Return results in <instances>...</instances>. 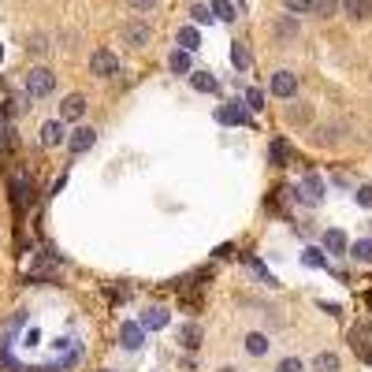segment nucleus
I'll return each instance as SVG.
<instances>
[{"label": "nucleus", "mask_w": 372, "mask_h": 372, "mask_svg": "<svg viewBox=\"0 0 372 372\" xmlns=\"http://www.w3.org/2000/svg\"><path fill=\"white\" fill-rule=\"evenodd\" d=\"M23 90H26V97H34V101H41V97H52V93H56V75L38 63V68H30V71H26Z\"/></svg>", "instance_id": "1"}, {"label": "nucleus", "mask_w": 372, "mask_h": 372, "mask_svg": "<svg viewBox=\"0 0 372 372\" xmlns=\"http://www.w3.org/2000/svg\"><path fill=\"white\" fill-rule=\"evenodd\" d=\"M268 93L279 97V101H290V97H298V75L290 68H279L268 75Z\"/></svg>", "instance_id": "2"}, {"label": "nucleus", "mask_w": 372, "mask_h": 372, "mask_svg": "<svg viewBox=\"0 0 372 372\" xmlns=\"http://www.w3.org/2000/svg\"><path fill=\"white\" fill-rule=\"evenodd\" d=\"M90 75H97V79H112V75H119V56L112 49H93L90 52Z\"/></svg>", "instance_id": "3"}, {"label": "nucleus", "mask_w": 372, "mask_h": 372, "mask_svg": "<svg viewBox=\"0 0 372 372\" xmlns=\"http://www.w3.org/2000/svg\"><path fill=\"white\" fill-rule=\"evenodd\" d=\"M38 141H41L45 149L63 146V141H68V123H63L60 116H56V119H45V123H41V130H38Z\"/></svg>", "instance_id": "4"}, {"label": "nucleus", "mask_w": 372, "mask_h": 372, "mask_svg": "<svg viewBox=\"0 0 372 372\" xmlns=\"http://www.w3.org/2000/svg\"><path fill=\"white\" fill-rule=\"evenodd\" d=\"M63 146H68L75 157H82V153H90V149L97 146V130L86 127V123H79V127H75L71 134H68V141H63Z\"/></svg>", "instance_id": "5"}, {"label": "nucleus", "mask_w": 372, "mask_h": 372, "mask_svg": "<svg viewBox=\"0 0 372 372\" xmlns=\"http://www.w3.org/2000/svg\"><path fill=\"white\" fill-rule=\"evenodd\" d=\"M123 41L130 49H146L149 45V38H153V30H149V23H141V19H130V23H123Z\"/></svg>", "instance_id": "6"}, {"label": "nucleus", "mask_w": 372, "mask_h": 372, "mask_svg": "<svg viewBox=\"0 0 372 372\" xmlns=\"http://www.w3.org/2000/svg\"><path fill=\"white\" fill-rule=\"evenodd\" d=\"M324 190H327L324 179H320L316 171H309V175L302 179V186H298V198H302L305 205H320V201H324Z\"/></svg>", "instance_id": "7"}, {"label": "nucleus", "mask_w": 372, "mask_h": 372, "mask_svg": "<svg viewBox=\"0 0 372 372\" xmlns=\"http://www.w3.org/2000/svg\"><path fill=\"white\" fill-rule=\"evenodd\" d=\"M141 343H146V327L134 324V320H123V324H119V346L134 354V350H141Z\"/></svg>", "instance_id": "8"}, {"label": "nucleus", "mask_w": 372, "mask_h": 372, "mask_svg": "<svg viewBox=\"0 0 372 372\" xmlns=\"http://www.w3.org/2000/svg\"><path fill=\"white\" fill-rule=\"evenodd\" d=\"M339 12H343L350 23H369L372 19V0H339Z\"/></svg>", "instance_id": "9"}, {"label": "nucleus", "mask_w": 372, "mask_h": 372, "mask_svg": "<svg viewBox=\"0 0 372 372\" xmlns=\"http://www.w3.org/2000/svg\"><path fill=\"white\" fill-rule=\"evenodd\" d=\"M82 116H86V97L82 93H68L60 101V119L63 123H79Z\"/></svg>", "instance_id": "10"}, {"label": "nucleus", "mask_w": 372, "mask_h": 372, "mask_svg": "<svg viewBox=\"0 0 372 372\" xmlns=\"http://www.w3.org/2000/svg\"><path fill=\"white\" fill-rule=\"evenodd\" d=\"M242 346H246L249 357H265L268 350H272V339H268L265 332H249V335L242 339Z\"/></svg>", "instance_id": "11"}, {"label": "nucleus", "mask_w": 372, "mask_h": 372, "mask_svg": "<svg viewBox=\"0 0 372 372\" xmlns=\"http://www.w3.org/2000/svg\"><path fill=\"white\" fill-rule=\"evenodd\" d=\"M346 246H350V238L339 231V227H332V231H324V249L332 257H346Z\"/></svg>", "instance_id": "12"}, {"label": "nucleus", "mask_w": 372, "mask_h": 372, "mask_svg": "<svg viewBox=\"0 0 372 372\" xmlns=\"http://www.w3.org/2000/svg\"><path fill=\"white\" fill-rule=\"evenodd\" d=\"M309 369L313 372H339V369H343V361H339L335 350H320V354L309 361Z\"/></svg>", "instance_id": "13"}, {"label": "nucleus", "mask_w": 372, "mask_h": 372, "mask_svg": "<svg viewBox=\"0 0 372 372\" xmlns=\"http://www.w3.org/2000/svg\"><path fill=\"white\" fill-rule=\"evenodd\" d=\"M146 332H160V327H168V309H160V305H153V309L141 313V320H138Z\"/></svg>", "instance_id": "14"}, {"label": "nucleus", "mask_w": 372, "mask_h": 372, "mask_svg": "<svg viewBox=\"0 0 372 372\" xmlns=\"http://www.w3.org/2000/svg\"><path fill=\"white\" fill-rule=\"evenodd\" d=\"M346 257L357 261V265H372V238H357V242H350Z\"/></svg>", "instance_id": "15"}, {"label": "nucleus", "mask_w": 372, "mask_h": 372, "mask_svg": "<svg viewBox=\"0 0 372 372\" xmlns=\"http://www.w3.org/2000/svg\"><path fill=\"white\" fill-rule=\"evenodd\" d=\"M168 71H171V75H183V79H186V75L194 71L190 52H186V49H171V56H168Z\"/></svg>", "instance_id": "16"}, {"label": "nucleus", "mask_w": 372, "mask_h": 372, "mask_svg": "<svg viewBox=\"0 0 372 372\" xmlns=\"http://www.w3.org/2000/svg\"><path fill=\"white\" fill-rule=\"evenodd\" d=\"M201 339H205L201 324H183V327H179V346H183V350H198Z\"/></svg>", "instance_id": "17"}, {"label": "nucleus", "mask_w": 372, "mask_h": 372, "mask_svg": "<svg viewBox=\"0 0 372 372\" xmlns=\"http://www.w3.org/2000/svg\"><path fill=\"white\" fill-rule=\"evenodd\" d=\"M186 79H190V86L198 93H216L220 90V82H216V75H209V71H190L186 75Z\"/></svg>", "instance_id": "18"}, {"label": "nucleus", "mask_w": 372, "mask_h": 372, "mask_svg": "<svg viewBox=\"0 0 372 372\" xmlns=\"http://www.w3.org/2000/svg\"><path fill=\"white\" fill-rule=\"evenodd\" d=\"M276 34L283 38V41H294L302 34V26H298V15H283V19H276Z\"/></svg>", "instance_id": "19"}, {"label": "nucleus", "mask_w": 372, "mask_h": 372, "mask_svg": "<svg viewBox=\"0 0 372 372\" xmlns=\"http://www.w3.org/2000/svg\"><path fill=\"white\" fill-rule=\"evenodd\" d=\"M179 49H186V52H198L201 49V34H198V26H179Z\"/></svg>", "instance_id": "20"}, {"label": "nucleus", "mask_w": 372, "mask_h": 372, "mask_svg": "<svg viewBox=\"0 0 372 372\" xmlns=\"http://www.w3.org/2000/svg\"><path fill=\"white\" fill-rule=\"evenodd\" d=\"M190 19H194V26H212L216 23V15H212L209 4H194L190 8Z\"/></svg>", "instance_id": "21"}, {"label": "nucleus", "mask_w": 372, "mask_h": 372, "mask_svg": "<svg viewBox=\"0 0 372 372\" xmlns=\"http://www.w3.org/2000/svg\"><path fill=\"white\" fill-rule=\"evenodd\" d=\"M209 8H212V15L220 19V23H231V19H235V4H231V0H209Z\"/></svg>", "instance_id": "22"}, {"label": "nucleus", "mask_w": 372, "mask_h": 372, "mask_svg": "<svg viewBox=\"0 0 372 372\" xmlns=\"http://www.w3.org/2000/svg\"><path fill=\"white\" fill-rule=\"evenodd\" d=\"M216 119H220V123H246V112L238 104H227V108L216 112Z\"/></svg>", "instance_id": "23"}, {"label": "nucleus", "mask_w": 372, "mask_h": 372, "mask_svg": "<svg viewBox=\"0 0 372 372\" xmlns=\"http://www.w3.org/2000/svg\"><path fill=\"white\" fill-rule=\"evenodd\" d=\"M231 63H235L238 71H246V68H249V49L242 45V41H235V45H231Z\"/></svg>", "instance_id": "24"}, {"label": "nucleus", "mask_w": 372, "mask_h": 372, "mask_svg": "<svg viewBox=\"0 0 372 372\" xmlns=\"http://www.w3.org/2000/svg\"><path fill=\"white\" fill-rule=\"evenodd\" d=\"M276 372H309V365H305L298 354H290V357H283L279 365H276Z\"/></svg>", "instance_id": "25"}, {"label": "nucleus", "mask_w": 372, "mask_h": 372, "mask_svg": "<svg viewBox=\"0 0 372 372\" xmlns=\"http://www.w3.org/2000/svg\"><path fill=\"white\" fill-rule=\"evenodd\" d=\"M49 49H52V45H49V38H45V34H34V38L26 41V52H30V56H45Z\"/></svg>", "instance_id": "26"}, {"label": "nucleus", "mask_w": 372, "mask_h": 372, "mask_svg": "<svg viewBox=\"0 0 372 372\" xmlns=\"http://www.w3.org/2000/svg\"><path fill=\"white\" fill-rule=\"evenodd\" d=\"M287 15H313V0H283Z\"/></svg>", "instance_id": "27"}, {"label": "nucleus", "mask_w": 372, "mask_h": 372, "mask_svg": "<svg viewBox=\"0 0 372 372\" xmlns=\"http://www.w3.org/2000/svg\"><path fill=\"white\" fill-rule=\"evenodd\" d=\"M339 12V0H313V15H320V19H332Z\"/></svg>", "instance_id": "28"}, {"label": "nucleus", "mask_w": 372, "mask_h": 372, "mask_svg": "<svg viewBox=\"0 0 372 372\" xmlns=\"http://www.w3.org/2000/svg\"><path fill=\"white\" fill-rule=\"evenodd\" d=\"M302 261H305V265H309V268H324V265H327L320 249H305V254H302Z\"/></svg>", "instance_id": "29"}, {"label": "nucleus", "mask_w": 372, "mask_h": 372, "mask_svg": "<svg viewBox=\"0 0 372 372\" xmlns=\"http://www.w3.org/2000/svg\"><path fill=\"white\" fill-rule=\"evenodd\" d=\"M354 201L361 205V209H372V186H357V194H354Z\"/></svg>", "instance_id": "30"}, {"label": "nucleus", "mask_w": 372, "mask_h": 372, "mask_svg": "<svg viewBox=\"0 0 372 372\" xmlns=\"http://www.w3.org/2000/svg\"><path fill=\"white\" fill-rule=\"evenodd\" d=\"M127 4H130V8H134V12H141V15H149V12H153V8H157V4H160V0H127Z\"/></svg>", "instance_id": "31"}, {"label": "nucleus", "mask_w": 372, "mask_h": 372, "mask_svg": "<svg viewBox=\"0 0 372 372\" xmlns=\"http://www.w3.org/2000/svg\"><path fill=\"white\" fill-rule=\"evenodd\" d=\"M246 104L254 108V112H261V108H265V93H261V90H249V93H246Z\"/></svg>", "instance_id": "32"}, {"label": "nucleus", "mask_w": 372, "mask_h": 372, "mask_svg": "<svg viewBox=\"0 0 372 372\" xmlns=\"http://www.w3.org/2000/svg\"><path fill=\"white\" fill-rule=\"evenodd\" d=\"M272 160H276V164L287 160V146H283V141H272Z\"/></svg>", "instance_id": "33"}, {"label": "nucleus", "mask_w": 372, "mask_h": 372, "mask_svg": "<svg viewBox=\"0 0 372 372\" xmlns=\"http://www.w3.org/2000/svg\"><path fill=\"white\" fill-rule=\"evenodd\" d=\"M220 372H235V369H231V365H224V369H220Z\"/></svg>", "instance_id": "34"}]
</instances>
